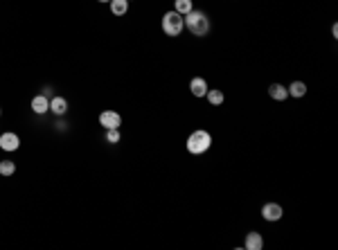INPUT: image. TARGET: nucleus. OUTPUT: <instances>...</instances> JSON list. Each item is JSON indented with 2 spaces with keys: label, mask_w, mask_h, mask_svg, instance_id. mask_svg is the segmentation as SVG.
<instances>
[{
  "label": "nucleus",
  "mask_w": 338,
  "mask_h": 250,
  "mask_svg": "<svg viewBox=\"0 0 338 250\" xmlns=\"http://www.w3.org/2000/svg\"><path fill=\"white\" fill-rule=\"evenodd\" d=\"M183 21H185V30H190V34L192 36H199L203 38L210 32V18H207V14L205 12H196V9H192L190 14H185L183 16Z\"/></svg>",
  "instance_id": "obj_1"
},
{
  "label": "nucleus",
  "mask_w": 338,
  "mask_h": 250,
  "mask_svg": "<svg viewBox=\"0 0 338 250\" xmlns=\"http://www.w3.org/2000/svg\"><path fill=\"white\" fill-rule=\"evenodd\" d=\"M185 147H187V151H190L192 156H203L205 151H210L212 136L205 131V129H199V131H194L190 138H187Z\"/></svg>",
  "instance_id": "obj_2"
},
{
  "label": "nucleus",
  "mask_w": 338,
  "mask_h": 250,
  "mask_svg": "<svg viewBox=\"0 0 338 250\" xmlns=\"http://www.w3.org/2000/svg\"><path fill=\"white\" fill-rule=\"evenodd\" d=\"M183 30H185V21H183V16L178 12H167L165 16H162V32H165L167 36H181Z\"/></svg>",
  "instance_id": "obj_3"
},
{
  "label": "nucleus",
  "mask_w": 338,
  "mask_h": 250,
  "mask_svg": "<svg viewBox=\"0 0 338 250\" xmlns=\"http://www.w3.org/2000/svg\"><path fill=\"white\" fill-rule=\"evenodd\" d=\"M18 147H21L18 133H14V131L0 133V149H3V151H18Z\"/></svg>",
  "instance_id": "obj_4"
},
{
  "label": "nucleus",
  "mask_w": 338,
  "mask_h": 250,
  "mask_svg": "<svg viewBox=\"0 0 338 250\" xmlns=\"http://www.w3.org/2000/svg\"><path fill=\"white\" fill-rule=\"evenodd\" d=\"M99 124L104 129H120V124H122V115L115 113V110H101V113H99Z\"/></svg>",
  "instance_id": "obj_5"
},
{
  "label": "nucleus",
  "mask_w": 338,
  "mask_h": 250,
  "mask_svg": "<svg viewBox=\"0 0 338 250\" xmlns=\"http://www.w3.org/2000/svg\"><path fill=\"white\" fill-rule=\"evenodd\" d=\"M282 214H284V210H282V205H279V203H266L262 208V219L268 221V223L279 221V219H282Z\"/></svg>",
  "instance_id": "obj_6"
},
{
  "label": "nucleus",
  "mask_w": 338,
  "mask_h": 250,
  "mask_svg": "<svg viewBox=\"0 0 338 250\" xmlns=\"http://www.w3.org/2000/svg\"><path fill=\"white\" fill-rule=\"evenodd\" d=\"M190 93L194 95V97H205V93H207V81L203 79V77H194V79L190 81Z\"/></svg>",
  "instance_id": "obj_7"
},
{
  "label": "nucleus",
  "mask_w": 338,
  "mask_h": 250,
  "mask_svg": "<svg viewBox=\"0 0 338 250\" xmlns=\"http://www.w3.org/2000/svg\"><path fill=\"white\" fill-rule=\"evenodd\" d=\"M246 250H262L264 248V239L259 232H248L246 234V241H244Z\"/></svg>",
  "instance_id": "obj_8"
},
{
  "label": "nucleus",
  "mask_w": 338,
  "mask_h": 250,
  "mask_svg": "<svg viewBox=\"0 0 338 250\" xmlns=\"http://www.w3.org/2000/svg\"><path fill=\"white\" fill-rule=\"evenodd\" d=\"M32 110L36 115H45L47 110H50V99H47L45 95H36V97L32 99Z\"/></svg>",
  "instance_id": "obj_9"
},
{
  "label": "nucleus",
  "mask_w": 338,
  "mask_h": 250,
  "mask_svg": "<svg viewBox=\"0 0 338 250\" xmlns=\"http://www.w3.org/2000/svg\"><path fill=\"white\" fill-rule=\"evenodd\" d=\"M268 95H270V99H275V102H284V99H289V90H287V86H282V84H270Z\"/></svg>",
  "instance_id": "obj_10"
},
{
  "label": "nucleus",
  "mask_w": 338,
  "mask_h": 250,
  "mask_svg": "<svg viewBox=\"0 0 338 250\" xmlns=\"http://www.w3.org/2000/svg\"><path fill=\"white\" fill-rule=\"evenodd\" d=\"M50 113H54V115H66L68 113V102H66V97H52L50 99Z\"/></svg>",
  "instance_id": "obj_11"
},
{
  "label": "nucleus",
  "mask_w": 338,
  "mask_h": 250,
  "mask_svg": "<svg viewBox=\"0 0 338 250\" xmlns=\"http://www.w3.org/2000/svg\"><path fill=\"white\" fill-rule=\"evenodd\" d=\"M205 97H207V102H210L212 106H221L223 99H226V95H223V90H219V88H207Z\"/></svg>",
  "instance_id": "obj_12"
},
{
  "label": "nucleus",
  "mask_w": 338,
  "mask_h": 250,
  "mask_svg": "<svg viewBox=\"0 0 338 250\" xmlns=\"http://www.w3.org/2000/svg\"><path fill=\"white\" fill-rule=\"evenodd\" d=\"M289 97H296V99H300V97H304L307 95V84L304 81H293L291 86H289Z\"/></svg>",
  "instance_id": "obj_13"
},
{
  "label": "nucleus",
  "mask_w": 338,
  "mask_h": 250,
  "mask_svg": "<svg viewBox=\"0 0 338 250\" xmlns=\"http://www.w3.org/2000/svg\"><path fill=\"white\" fill-rule=\"evenodd\" d=\"M110 12H113V16H127L129 12V0H110Z\"/></svg>",
  "instance_id": "obj_14"
},
{
  "label": "nucleus",
  "mask_w": 338,
  "mask_h": 250,
  "mask_svg": "<svg viewBox=\"0 0 338 250\" xmlns=\"http://www.w3.org/2000/svg\"><path fill=\"white\" fill-rule=\"evenodd\" d=\"M194 9V0H174V12H178L181 16L190 14Z\"/></svg>",
  "instance_id": "obj_15"
},
{
  "label": "nucleus",
  "mask_w": 338,
  "mask_h": 250,
  "mask_svg": "<svg viewBox=\"0 0 338 250\" xmlns=\"http://www.w3.org/2000/svg\"><path fill=\"white\" fill-rule=\"evenodd\" d=\"M16 162L14 160H0V176H14Z\"/></svg>",
  "instance_id": "obj_16"
},
{
  "label": "nucleus",
  "mask_w": 338,
  "mask_h": 250,
  "mask_svg": "<svg viewBox=\"0 0 338 250\" xmlns=\"http://www.w3.org/2000/svg\"><path fill=\"white\" fill-rule=\"evenodd\" d=\"M106 142L118 144L120 142V129H106Z\"/></svg>",
  "instance_id": "obj_17"
},
{
  "label": "nucleus",
  "mask_w": 338,
  "mask_h": 250,
  "mask_svg": "<svg viewBox=\"0 0 338 250\" xmlns=\"http://www.w3.org/2000/svg\"><path fill=\"white\" fill-rule=\"evenodd\" d=\"M331 34H334V38H338V25L331 27Z\"/></svg>",
  "instance_id": "obj_18"
},
{
  "label": "nucleus",
  "mask_w": 338,
  "mask_h": 250,
  "mask_svg": "<svg viewBox=\"0 0 338 250\" xmlns=\"http://www.w3.org/2000/svg\"><path fill=\"white\" fill-rule=\"evenodd\" d=\"M97 3H110V0H97Z\"/></svg>",
  "instance_id": "obj_19"
},
{
  "label": "nucleus",
  "mask_w": 338,
  "mask_h": 250,
  "mask_svg": "<svg viewBox=\"0 0 338 250\" xmlns=\"http://www.w3.org/2000/svg\"><path fill=\"white\" fill-rule=\"evenodd\" d=\"M0 117H3V108H0Z\"/></svg>",
  "instance_id": "obj_20"
},
{
  "label": "nucleus",
  "mask_w": 338,
  "mask_h": 250,
  "mask_svg": "<svg viewBox=\"0 0 338 250\" xmlns=\"http://www.w3.org/2000/svg\"><path fill=\"white\" fill-rule=\"evenodd\" d=\"M129 3H131V0H129Z\"/></svg>",
  "instance_id": "obj_21"
}]
</instances>
